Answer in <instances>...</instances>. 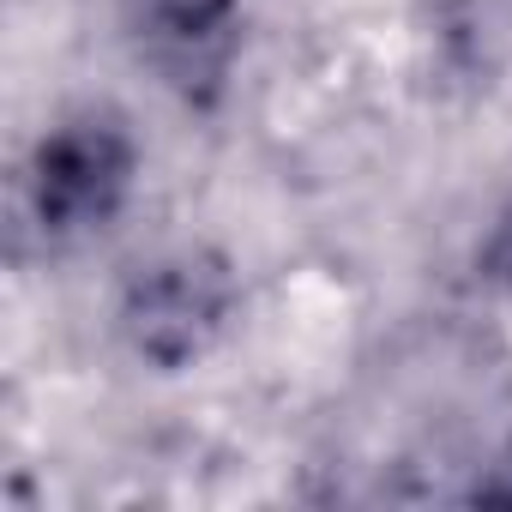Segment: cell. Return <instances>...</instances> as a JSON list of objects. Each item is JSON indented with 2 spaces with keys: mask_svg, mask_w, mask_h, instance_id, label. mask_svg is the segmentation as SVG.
Returning a JSON list of instances; mask_svg holds the SVG:
<instances>
[{
  "mask_svg": "<svg viewBox=\"0 0 512 512\" xmlns=\"http://www.w3.org/2000/svg\"><path fill=\"white\" fill-rule=\"evenodd\" d=\"M139 151L121 121L79 115L37 139L25 163V217L49 247L97 235L133 193Z\"/></svg>",
  "mask_w": 512,
  "mask_h": 512,
  "instance_id": "6da1fadb",
  "label": "cell"
},
{
  "mask_svg": "<svg viewBox=\"0 0 512 512\" xmlns=\"http://www.w3.org/2000/svg\"><path fill=\"white\" fill-rule=\"evenodd\" d=\"M235 266L217 247H175L139 266L121 290V338L151 368L199 362L235 314Z\"/></svg>",
  "mask_w": 512,
  "mask_h": 512,
  "instance_id": "7a4b0ae2",
  "label": "cell"
},
{
  "mask_svg": "<svg viewBox=\"0 0 512 512\" xmlns=\"http://www.w3.org/2000/svg\"><path fill=\"white\" fill-rule=\"evenodd\" d=\"M133 31L181 103H217L241 49V0H133Z\"/></svg>",
  "mask_w": 512,
  "mask_h": 512,
  "instance_id": "3957f363",
  "label": "cell"
},
{
  "mask_svg": "<svg viewBox=\"0 0 512 512\" xmlns=\"http://www.w3.org/2000/svg\"><path fill=\"white\" fill-rule=\"evenodd\" d=\"M482 272L512 284V211L494 223V235H488V247H482Z\"/></svg>",
  "mask_w": 512,
  "mask_h": 512,
  "instance_id": "277c9868",
  "label": "cell"
},
{
  "mask_svg": "<svg viewBox=\"0 0 512 512\" xmlns=\"http://www.w3.org/2000/svg\"><path fill=\"white\" fill-rule=\"evenodd\" d=\"M482 494H488V500H512V452H506L500 476H494V482H482Z\"/></svg>",
  "mask_w": 512,
  "mask_h": 512,
  "instance_id": "5b68a950",
  "label": "cell"
}]
</instances>
